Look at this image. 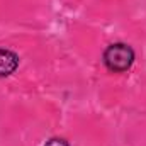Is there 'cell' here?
<instances>
[{"label":"cell","instance_id":"1","mask_svg":"<svg viewBox=\"0 0 146 146\" xmlns=\"http://www.w3.org/2000/svg\"><path fill=\"white\" fill-rule=\"evenodd\" d=\"M104 63L110 72L122 73L129 70L131 65L134 63V51L131 46H127L124 42L110 44L104 51Z\"/></svg>","mask_w":146,"mask_h":146},{"label":"cell","instance_id":"2","mask_svg":"<svg viewBox=\"0 0 146 146\" xmlns=\"http://www.w3.org/2000/svg\"><path fill=\"white\" fill-rule=\"evenodd\" d=\"M19 56L14 51L0 49V76H9L17 70Z\"/></svg>","mask_w":146,"mask_h":146},{"label":"cell","instance_id":"3","mask_svg":"<svg viewBox=\"0 0 146 146\" xmlns=\"http://www.w3.org/2000/svg\"><path fill=\"white\" fill-rule=\"evenodd\" d=\"M44 146H68V143L65 139H61V138H53V139H49Z\"/></svg>","mask_w":146,"mask_h":146}]
</instances>
